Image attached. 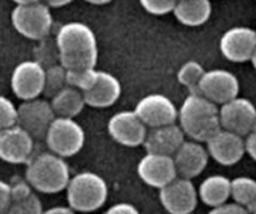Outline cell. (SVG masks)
Segmentation results:
<instances>
[{"label":"cell","mask_w":256,"mask_h":214,"mask_svg":"<svg viewBox=\"0 0 256 214\" xmlns=\"http://www.w3.org/2000/svg\"><path fill=\"white\" fill-rule=\"evenodd\" d=\"M44 139L50 152L62 158H69L82 149L85 132L75 119L56 117L50 124Z\"/></svg>","instance_id":"5"},{"label":"cell","mask_w":256,"mask_h":214,"mask_svg":"<svg viewBox=\"0 0 256 214\" xmlns=\"http://www.w3.org/2000/svg\"><path fill=\"white\" fill-rule=\"evenodd\" d=\"M209 158V153L202 143L185 139L172 155L178 177L192 179L200 175L206 168Z\"/></svg>","instance_id":"18"},{"label":"cell","mask_w":256,"mask_h":214,"mask_svg":"<svg viewBox=\"0 0 256 214\" xmlns=\"http://www.w3.org/2000/svg\"><path fill=\"white\" fill-rule=\"evenodd\" d=\"M220 52L232 63H245L252 59L256 48V32L248 27H234L220 38Z\"/></svg>","instance_id":"16"},{"label":"cell","mask_w":256,"mask_h":214,"mask_svg":"<svg viewBox=\"0 0 256 214\" xmlns=\"http://www.w3.org/2000/svg\"><path fill=\"white\" fill-rule=\"evenodd\" d=\"M230 180L222 174H214L205 178L199 185V199L208 207H219L228 203L230 198Z\"/></svg>","instance_id":"22"},{"label":"cell","mask_w":256,"mask_h":214,"mask_svg":"<svg viewBox=\"0 0 256 214\" xmlns=\"http://www.w3.org/2000/svg\"><path fill=\"white\" fill-rule=\"evenodd\" d=\"M72 2H74V0H45V4L49 8H62L70 4Z\"/></svg>","instance_id":"37"},{"label":"cell","mask_w":256,"mask_h":214,"mask_svg":"<svg viewBox=\"0 0 256 214\" xmlns=\"http://www.w3.org/2000/svg\"><path fill=\"white\" fill-rule=\"evenodd\" d=\"M50 105L54 110L55 117L74 119L82 112L86 104H85L84 94L80 90L68 85L52 98Z\"/></svg>","instance_id":"23"},{"label":"cell","mask_w":256,"mask_h":214,"mask_svg":"<svg viewBox=\"0 0 256 214\" xmlns=\"http://www.w3.org/2000/svg\"><path fill=\"white\" fill-rule=\"evenodd\" d=\"M239 90L236 75L225 69L208 70L199 84V94L216 105H222L236 98Z\"/></svg>","instance_id":"12"},{"label":"cell","mask_w":256,"mask_h":214,"mask_svg":"<svg viewBox=\"0 0 256 214\" xmlns=\"http://www.w3.org/2000/svg\"><path fill=\"white\" fill-rule=\"evenodd\" d=\"M16 5H25V4H32V3H38L40 0H12Z\"/></svg>","instance_id":"40"},{"label":"cell","mask_w":256,"mask_h":214,"mask_svg":"<svg viewBox=\"0 0 256 214\" xmlns=\"http://www.w3.org/2000/svg\"><path fill=\"white\" fill-rule=\"evenodd\" d=\"M55 118L56 117L50 102L35 98L25 100L18 107L16 125L29 133L32 139H44Z\"/></svg>","instance_id":"8"},{"label":"cell","mask_w":256,"mask_h":214,"mask_svg":"<svg viewBox=\"0 0 256 214\" xmlns=\"http://www.w3.org/2000/svg\"><path fill=\"white\" fill-rule=\"evenodd\" d=\"M184 142V132L179 127V124L174 123V124L148 129L146 138H145L142 145L146 149V153H155V154L172 157Z\"/></svg>","instance_id":"19"},{"label":"cell","mask_w":256,"mask_h":214,"mask_svg":"<svg viewBox=\"0 0 256 214\" xmlns=\"http://www.w3.org/2000/svg\"><path fill=\"white\" fill-rule=\"evenodd\" d=\"M136 170L145 184L156 189H162L178 177L172 157L155 153H146L138 163Z\"/></svg>","instance_id":"14"},{"label":"cell","mask_w":256,"mask_h":214,"mask_svg":"<svg viewBox=\"0 0 256 214\" xmlns=\"http://www.w3.org/2000/svg\"><path fill=\"white\" fill-rule=\"evenodd\" d=\"M245 153L249 154L250 158L256 160V129L250 132L246 137L244 138Z\"/></svg>","instance_id":"35"},{"label":"cell","mask_w":256,"mask_h":214,"mask_svg":"<svg viewBox=\"0 0 256 214\" xmlns=\"http://www.w3.org/2000/svg\"><path fill=\"white\" fill-rule=\"evenodd\" d=\"M12 202H18L32 194V188L25 178H14L9 183Z\"/></svg>","instance_id":"31"},{"label":"cell","mask_w":256,"mask_h":214,"mask_svg":"<svg viewBox=\"0 0 256 214\" xmlns=\"http://www.w3.org/2000/svg\"><path fill=\"white\" fill-rule=\"evenodd\" d=\"M42 214H75V212L70 207L56 205V207H52V208H49V209L44 210Z\"/></svg>","instance_id":"36"},{"label":"cell","mask_w":256,"mask_h":214,"mask_svg":"<svg viewBox=\"0 0 256 214\" xmlns=\"http://www.w3.org/2000/svg\"><path fill=\"white\" fill-rule=\"evenodd\" d=\"M68 204L74 212L89 213L105 204L109 188L104 178L94 172H80L70 178L66 187Z\"/></svg>","instance_id":"4"},{"label":"cell","mask_w":256,"mask_h":214,"mask_svg":"<svg viewBox=\"0 0 256 214\" xmlns=\"http://www.w3.org/2000/svg\"><path fill=\"white\" fill-rule=\"evenodd\" d=\"M252 214H256V212H255V213H252Z\"/></svg>","instance_id":"43"},{"label":"cell","mask_w":256,"mask_h":214,"mask_svg":"<svg viewBox=\"0 0 256 214\" xmlns=\"http://www.w3.org/2000/svg\"><path fill=\"white\" fill-rule=\"evenodd\" d=\"M45 83V68L38 60H24L14 68L10 85L15 97L25 100L39 98Z\"/></svg>","instance_id":"9"},{"label":"cell","mask_w":256,"mask_h":214,"mask_svg":"<svg viewBox=\"0 0 256 214\" xmlns=\"http://www.w3.org/2000/svg\"><path fill=\"white\" fill-rule=\"evenodd\" d=\"M209 157L222 165H234L242 160L245 154L244 137L220 129L206 142Z\"/></svg>","instance_id":"17"},{"label":"cell","mask_w":256,"mask_h":214,"mask_svg":"<svg viewBox=\"0 0 256 214\" xmlns=\"http://www.w3.org/2000/svg\"><path fill=\"white\" fill-rule=\"evenodd\" d=\"M206 70L202 68L200 63L195 60H189L184 63L178 70V80L180 84L186 87L190 93H199V84L202 82Z\"/></svg>","instance_id":"25"},{"label":"cell","mask_w":256,"mask_h":214,"mask_svg":"<svg viewBox=\"0 0 256 214\" xmlns=\"http://www.w3.org/2000/svg\"><path fill=\"white\" fill-rule=\"evenodd\" d=\"M134 112L149 129L174 124L178 120L176 105L164 94L145 95L136 103Z\"/></svg>","instance_id":"11"},{"label":"cell","mask_w":256,"mask_h":214,"mask_svg":"<svg viewBox=\"0 0 256 214\" xmlns=\"http://www.w3.org/2000/svg\"><path fill=\"white\" fill-rule=\"evenodd\" d=\"M34 149V139L19 125L0 130V159L10 164L28 163Z\"/></svg>","instance_id":"15"},{"label":"cell","mask_w":256,"mask_h":214,"mask_svg":"<svg viewBox=\"0 0 256 214\" xmlns=\"http://www.w3.org/2000/svg\"><path fill=\"white\" fill-rule=\"evenodd\" d=\"M68 87L66 69L62 65H52L45 69V83L42 94L48 98H52L55 94Z\"/></svg>","instance_id":"26"},{"label":"cell","mask_w":256,"mask_h":214,"mask_svg":"<svg viewBox=\"0 0 256 214\" xmlns=\"http://www.w3.org/2000/svg\"><path fill=\"white\" fill-rule=\"evenodd\" d=\"M12 24L24 38L42 40L49 35L52 28L50 8L42 2L16 5L12 12Z\"/></svg>","instance_id":"6"},{"label":"cell","mask_w":256,"mask_h":214,"mask_svg":"<svg viewBox=\"0 0 256 214\" xmlns=\"http://www.w3.org/2000/svg\"><path fill=\"white\" fill-rule=\"evenodd\" d=\"M256 195V179L252 177H236L230 180V198L236 204L246 207Z\"/></svg>","instance_id":"24"},{"label":"cell","mask_w":256,"mask_h":214,"mask_svg":"<svg viewBox=\"0 0 256 214\" xmlns=\"http://www.w3.org/2000/svg\"><path fill=\"white\" fill-rule=\"evenodd\" d=\"M250 62H252V67H254V68H255V70H256V48H255L254 53H252V59H250Z\"/></svg>","instance_id":"41"},{"label":"cell","mask_w":256,"mask_h":214,"mask_svg":"<svg viewBox=\"0 0 256 214\" xmlns=\"http://www.w3.org/2000/svg\"><path fill=\"white\" fill-rule=\"evenodd\" d=\"M18 108L9 98L0 95V130L16 124Z\"/></svg>","instance_id":"29"},{"label":"cell","mask_w":256,"mask_h":214,"mask_svg":"<svg viewBox=\"0 0 256 214\" xmlns=\"http://www.w3.org/2000/svg\"><path fill=\"white\" fill-rule=\"evenodd\" d=\"M219 120L222 129L246 137L256 129V107L252 100L236 97L219 108Z\"/></svg>","instance_id":"7"},{"label":"cell","mask_w":256,"mask_h":214,"mask_svg":"<svg viewBox=\"0 0 256 214\" xmlns=\"http://www.w3.org/2000/svg\"><path fill=\"white\" fill-rule=\"evenodd\" d=\"M70 169L65 158L52 152L32 157L26 163L25 179L32 189L45 194L65 190L70 180Z\"/></svg>","instance_id":"3"},{"label":"cell","mask_w":256,"mask_h":214,"mask_svg":"<svg viewBox=\"0 0 256 214\" xmlns=\"http://www.w3.org/2000/svg\"><path fill=\"white\" fill-rule=\"evenodd\" d=\"M212 8L210 0H178L172 14L186 27H200L210 19Z\"/></svg>","instance_id":"21"},{"label":"cell","mask_w":256,"mask_h":214,"mask_svg":"<svg viewBox=\"0 0 256 214\" xmlns=\"http://www.w3.org/2000/svg\"><path fill=\"white\" fill-rule=\"evenodd\" d=\"M0 214H6V213H0Z\"/></svg>","instance_id":"42"},{"label":"cell","mask_w":256,"mask_h":214,"mask_svg":"<svg viewBox=\"0 0 256 214\" xmlns=\"http://www.w3.org/2000/svg\"><path fill=\"white\" fill-rule=\"evenodd\" d=\"M178 120L185 137L199 143H206L222 129L218 105L199 93H190L185 98L180 109H178Z\"/></svg>","instance_id":"2"},{"label":"cell","mask_w":256,"mask_h":214,"mask_svg":"<svg viewBox=\"0 0 256 214\" xmlns=\"http://www.w3.org/2000/svg\"><path fill=\"white\" fill-rule=\"evenodd\" d=\"M10 203H12V197H10L9 183L0 179V213H6Z\"/></svg>","instance_id":"33"},{"label":"cell","mask_w":256,"mask_h":214,"mask_svg":"<svg viewBox=\"0 0 256 214\" xmlns=\"http://www.w3.org/2000/svg\"><path fill=\"white\" fill-rule=\"evenodd\" d=\"M104 214H140V212L135 205L122 202L108 208V210Z\"/></svg>","instance_id":"34"},{"label":"cell","mask_w":256,"mask_h":214,"mask_svg":"<svg viewBox=\"0 0 256 214\" xmlns=\"http://www.w3.org/2000/svg\"><path fill=\"white\" fill-rule=\"evenodd\" d=\"M82 94H84L85 104L89 107H112L122 95V84L119 79L110 73L98 70V79L95 85Z\"/></svg>","instance_id":"20"},{"label":"cell","mask_w":256,"mask_h":214,"mask_svg":"<svg viewBox=\"0 0 256 214\" xmlns=\"http://www.w3.org/2000/svg\"><path fill=\"white\" fill-rule=\"evenodd\" d=\"M142 7L149 14L165 15L172 13L178 0H139Z\"/></svg>","instance_id":"30"},{"label":"cell","mask_w":256,"mask_h":214,"mask_svg":"<svg viewBox=\"0 0 256 214\" xmlns=\"http://www.w3.org/2000/svg\"><path fill=\"white\" fill-rule=\"evenodd\" d=\"M208 214H250L246 208L242 205L236 204V203H225V204L219 205V207L212 208Z\"/></svg>","instance_id":"32"},{"label":"cell","mask_w":256,"mask_h":214,"mask_svg":"<svg viewBox=\"0 0 256 214\" xmlns=\"http://www.w3.org/2000/svg\"><path fill=\"white\" fill-rule=\"evenodd\" d=\"M98 79V70L95 68L66 70V82L69 87L75 88L82 93L88 92L95 85Z\"/></svg>","instance_id":"27"},{"label":"cell","mask_w":256,"mask_h":214,"mask_svg":"<svg viewBox=\"0 0 256 214\" xmlns=\"http://www.w3.org/2000/svg\"><path fill=\"white\" fill-rule=\"evenodd\" d=\"M42 212L44 209H42V200L32 193L25 199L10 203L6 214H42Z\"/></svg>","instance_id":"28"},{"label":"cell","mask_w":256,"mask_h":214,"mask_svg":"<svg viewBox=\"0 0 256 214\" xmlns=\"http://www.w3.org/2000/svg\"><path fill=\"white\" fill-rule=\"evenodd\" d=\"M85 2L92 5H104V4H108V3H110L112 0H85Z\"/></svg>","instance_id":"39"},{"label":"cell","mask_w":256,"mask_h":214,"mask_svg":"<svg viewBox=\"0 0 256 214\" xmlns=\"http://www.w3.org/2000/svg\"><path fill=\"white\" fill-rule=\"evenodd\" d=\"M110 137L125 147H138L144 144L148 128L134 110H122L112 115L108 122Z\"/></svg>","instance_id":"13"},{"label":"cell","mask_w":256,"mask_h":214,"mask_svg":"<svg viewBox=\"0 0 256 214\" xmlns=\"http://www.w3.org/2000/svg\"><path fill=\"white\" fill-rule=\"evenodd\" d=\"M58 58L66 70L95 68L98 42L92 28L80 22H69L59 28L55 38Z\"/></svg>","instance_id":"1"},{"label":"cell","mask_w":256,"mask_h":214,"mask_svg":"<svg viewBox=\"0 0 256 214\" xmlns=\"http://www.w3.org/2000/svg\"><path fill=\"white\" fill-rule=\"evenodd\" d=\"M245 208H246V210H248V212H249L250 214H252V213L256 212V195H255L254 198H252V202H250L249 204H248Z\"/></svg>","instance_id":"38"},{"label":"cell","mask_w":256,"mask_h":214,"mask_svg":"<svg viewBox=\"0 0 256 214\" xmlns=\"http://www.w3.org/2000/svg\"><path fill=\"white\" fill-rule=\"evenodd\" d=\"M159 190L160 202L170 214H192L199 202L196 187L186 178L176 177Z\"/></svg>","instance_id":"10"}]
</instances>
